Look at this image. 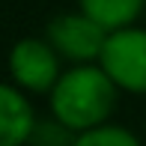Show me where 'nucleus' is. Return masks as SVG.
<instances>
[{"label":"nucleus","instance_id":"nucleus-2","mask_svg":"<svg viewBox=\"0 0 146 146\" xmlns=\"http://www.w3.org/2000/svg\"><path fill=\"white\" fill-rule=\"evenodd\" d=\"M6 69L12 84L27 96H51V90L63 78V57L45 36H24L9 48Z\"/></svg>","mask_w":146,"mask_h":146},{"label":"nucleus","instance_id":"nucleus-4","mask_svg":"<svg viewBox=\"0 0 146 146\" xmlns=\"http://www.w3.org/2000/svg\"><path fill=\"white\" fill-rule=\"evenodd\" d=\"M45 39L72 66H87V63H98L104 42H108V30L78 9V12L54 15L45 27Z\"/></svg>","mask_w":146,"mask_h":146},{"label":"nucleus","instance_id":"nucleus-1","mask_svg":"<svg viewBox=\"0 0 146 146\" xmlns=\"http://www.w3.org/2000/svg\"><path fill=\"white\" fill-rule=\"evenodd\" d=\"M116 104H119V87L98 63L69 66L48 96L51 116L75 134L110 122Z\"/></svg>","mask_w":146,"mask_h":146},{"label":"nucleus","instance_id":"nucleus-5","mask_svg":"<svg viewBox=\"0 0 146 146\" xmlns=\"http://www.w3.org/2000/svg\"><path fill=\"white\" fill-rule=\"evenodd\" d=\"M30 96L15 84H0V146H27L36 128Z\"/></svg>","mask_w":146,"mask_h":146},{"label":"nucleus","instance_id":"nucleus-6","mask_svg":"<svg viewBox=\"0 0 146 146\" xmlns=\"http://www.w3.org/2000/svg\"><path fill=\"white\" fill-rule=\"evenodd\" d=\"M78 9L113 33L137 24V18L146 12V0H78Z\"/></svg>","mask_w":146,"mask_h":146},{"label":"nucleus","instance_id":"nucleus-8","mask_svg":"<svg viewBox=\"0 0 146 146\" xmlns=\"http://www.w3.org/2000/svg\"><path fill=\"white\" fill-rule=\"evenodd\" d=\"M72 143H75V131H69L63 122H57L51 116L45 122H36L27 146H72Z\"/></svg>","mask_w":146,"mask_h":146},{"label":"nucleus","instance_id":"nucleus-7","mask_svg":"<svg viewBox=\"0 0 146 146\" xmlns=\"http://www.w3.org/2000/svg\"><path fill=\"white\" fill-rule=\"evenodd\" d=\"M72 146H140V137L131 128H125V125L104 122V125H98V128L75 134V143Z\"/></svg>","mask_w":146,"mask_h":146},{"label":"nucleus","instance_id":"nucleus-3","mask_svg":"<svg viewBox=\"0 0 146 146\" xmlns=\"http://www.w3.org/2000/svg\"><path fill=\"white\" fill-rule=\"evenodd\" d=\"M98 66L110 75L119 92L146 96V27H122L108 33Z\"/></svg>","mask_w":146,"mask_h":146}]
</instances>
